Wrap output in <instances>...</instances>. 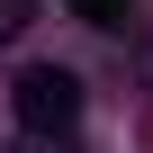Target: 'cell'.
I'll return each mask as SVG.
<instances>
[{"instance_id":"1","label":"cell","mask_w":153,"mask_h":153,"mask_svg":"<svg viewBox=\"0 0 153 153\" xmlns=\"http://www.w3.org/2000/svg\"><path fill=\"white\" fill-rule=\"evenodd\" d=\"M9 99H18V126H36V135H72L81 126V81L63 63H27Z\"/></svg>"},{"instance_id":"2","label":"cell","mask_w":153,"mask_h":153,"mask_svg":"<svg viewBox=\"0 0 153 153\" xmlns=\"http://www.w3.org/2000/svg\"><path fill=\"white\" fill-rule=\"evenodd\" d=\"M63 9H72V18H90V27H117L135 0H63Z\"/></svg>"},{"instance_id":"3","label":"cell","mask_w":153,"mask_h":153,"mask_svg":"<svg viewBox=\"0 0 153 153\" xmlns=\"http://www.w3.org/2000/svg\"><path fill=\"white\" fill-rule=\"evenodd\" d=\"M27 27H36V0H0V45L27 36Z\"/></svg>"},{"instance_id":"4","label":"cell","mask_w":153,"mask_h":153,"mask_svg":"<svg viewBox=\"0 0 153 153\" xmlns=\"http://www.w3.org/2000/svg\"><path fill=\"white\" fill-rule=\"evenodd\" d=\"M0 153H81V144H72V135H36V126H27L18 144H0Z\"/></svg>"}]
</instances>
